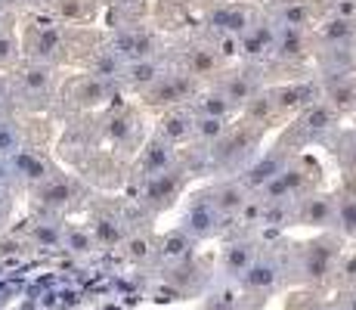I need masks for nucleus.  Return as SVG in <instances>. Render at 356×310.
<instances>
[{
    "label": "nucleus",
    "instance_id": "obj_1",
    "mask_svg": "<svg viewBox=\"0 0 356 310\" xmlns=\"http://www.w3.org/2000/svg\"><path fill=\"white\" fill-rule=\"evenodd\" d=\"M344 254V239L334 230H323V236L310 242H298L285 254V279L307 288H325L334 282V270Z\"/></svg>",
    "mask_w": 356,
    "mask_h": 310
},
{
    "label": "nucleus",
    "instance_id": "obj_2",
    "mask_svg": "<svg viewBox=\"0 0 356 310\" xmlns=\"http://www.w3.org/2000/svg\"><path fill=\"white\" fill-rule=\"evenodd\" d=\"M264 137V130L251 127V124H229L227 134L208 149V158L214 168H223V171H242L245 164L254 158L257 153V143Z\"/></svg>",
    "mask_w": 356,
    "mask_h": 310
},
{
    "label": "nucleus",
    "instance_id": "obj_3",
    "mask_svg": "<svg viewBox=\"0 0 356 310\" xmlns=\"http://www.w3.org/2000/svg\"><path fill=\"white\" fill-rule=\"evenodd\" d=\"M341 127V115L332 106H325L323 100L310 102L304 112L294 115L291 124V140H285V146H310V143H328V137Z\"/></svg>",
    "mask_w": 356,
    "mask_h": 310
},
{
    "label": "nucleus",
    "instance_id": "obj_4",
    "mask_svg": "<svg viewBox=\"0 0 356 310\" xmlns=\"http://www.w3.org/2000/svg\"><path fill=\"white\" fill-rule=\"evenodd\" d=\"M285 282V261L279 251H270V248H260L254 264L245 270V277L238 279L242 292L254 295V298H270L276 288H282Z\"/></svg>",
    "mask_w": 356,
    "mask_h": 310
},
{
    "label": "nucleus",
    "instance_id": "obj_5",
    "mask_svg": "<svg viewBox=\"0 0 356 310\" xmlns=\"http://www.w3.org/2000/svg\"><path fill=\"white\" fill-rule=\"evenodd\" d=\"M183 189H186V174H183V168H170V171H164V174L140 180V205L149 215H161V211H168L170 205L180 199Z\"/></svg>",
    "mask_w": 356,
    "mask_h": 310
},
{
    "label": "nucleus",
    "instance_id": "obj_6",
    "mask_svg": "<svg viewBox=\"0 0 356 310\" xmlns=\"http://www.w3.org/2000/svg\"><path fill=\"white\" fill-rule=\"evenodd\" d=\"M229 226V220L220 217V211L214 208L208 192H198L193 196L189 208L183 211V220H180V230L186 236H193L195 242H204V239H214V236H223V230Z\"/></svg>",
    "mask_w": 356,
    "mask_h": 310
},
{
    "label": "nucleus",
    "instance_id": "obj_7",
    "mask_svg": "<svg viewBox=\"0 0 356 310\" xmlns=\"http://www.w3.org/2000/svg\"><path fill=\"white\" fill-rule=\"evenodd\" d=\"M195 93H198V81L193 75H186L183 68H168L143 96L155 109H174V106H186Z\"/></svg>",
    "mask_w": 356,
    "mask_h": 310
},
{
    "label": "nucleus",
    "instance_id": "obj_8",
    "mask_svg": "<svg viewBox=\"0 0 356 310\" xmlns=\"http://www.w3.org/2000/svg\"><path fill=\"white\" fill-rule=\"evenodd\" d=\"M291 226H313V230H334V196L319 189L304 192L291 202Z\"/></svg>",
    "mask_w": 356,
    "mask_h": 310
},
{
    "label": "nucleus",
    "instance_id": "obj_9",
    "mask_svg": "<svg viewBox=\"0 0 356 310\" xmlns=\"http://www.w3.org/2000/svg\"><path fill=\"white\" fill-rule=\"evenodd\" d=\"M289 162H291V149L285 146V143H279V146H273L270 153L251 158V162L238 171V180L248 186V192H257V189H264Z\"/></svg>",
    "mask_w": 356,
    "mask_h": 310
},
{
    "label": "nucleus",
    "instance_id": "obj_10",
    "mask_svg": "<svg viewBox=\"0 0 356 310\" xmlns=\"http://www.w3.org/2000/svg\"><path fill=\"white\" fill-rule=\"evenodd\" d=\"M273 106H276L279 118H294L298 112H304L310 102L319 100V81H289V84H276L266 87Z\"/></svg>",
    "mask_w": 356,
    "mask_h": 310
},
{
    "label": "nucleus",
    "instance_id": "obj_11",
    "mask_svg": "<svg viewBox=\"0 0 356 310\" xmlns=\"http://www.w3.org/2000/svg\"><path fill=\"white\" fill-rule=\"evenodd\" d=\"M121 62H134V59H149V56H161V44L152 31L146 29H124L112 38V47Z\"/></svg>",
    "mask_w": 356,
    "mask_h": 310
},
{
    "label": "nucleus",
    "instance_id": "obj_12",
    "mask_svg": "<svg viewBox=\"0 0 356 310\" xmlns=\"http://www.w3.org/2000/svg\"><path fill=\"white\" fill-rule=\"evenodd\" d=\"M208 196H211V202H214V208L220 211V217L232 224V220L242 217V211L248 208V202H251L254 192H248V186L238 180V177H227V180L211 186Z\"/></svg>",
    "mask_w": 356,
    "mask_h": 310
},
{
    "label": "nucleus",
    "instance_id": "obj_13",
    "mask_svg": "<svg viewBox=\"0 0 356 310\" xmlns=\"http://www.w3.org/2000/svg\"><path fill=\"white\" fill-rule=\"evenodd\" d=\"M254 22H257V13H254V6H248V3H220L208 13V25L214 34L242 38Z\"/></svg>",
    "mask_w": 356,
    "mask_h": 310
},
{
    "label": "nucleus",
    "instance_id": "obj_14",
    "mask_svg": "<svg viewBox=\"0 0 356 310\" xmlns=\"http://www.w3.org/2000/svg\"><path fill=\"white\" fill-rule=\"evenodd\" d=\"M319 100H323L325 106H332L338 115L356 112V72L319 78Z\"/></svg>",
    "mask_w": 356,
    "mask_h": 310
},
{
    "label": "nucleus",
    "instance_id": "obj_15",
    "mask_svg": "<svg viewBox=\"0 0 356 310\" xmlns=\"http://www.w3.org/2000/svg\"><path fill=\"white\" fill-rule=\"evenodd\" d=\"M313 31H298V29H276V44H273V56L285 65H298L313 56Z\"/></svg>",
    "mask_w": 356,
    "mask_h": 310
},
{
    "label": "nucleus",
    "instance_id": "obj_16",
    "mask_svg": "<svg viewBox=\"0 0 356 310\" xmlns=\"http://www.w3.org/2000/svg\"><path fill=\"white\" fill-rule=\"evenodd\" d=\"M257 251H260L257 239H251V236L232 239V242L223 248V254H220V279L238 282V279L245 277V270L254 264Z\"/></svg>",
    "mask_w": 356,
    "mask_h": 310
},
{
    "label": "nucleus",
    "instance_id": "obj_17",
    "mask_svg": "<svg viewBox=\"0 0 356 310\" xmlns=\"http://www.w3.org/2000/svg\"><path fill=\"white\" fill-rule=\"evenodd\" d=\"M170 168H180V153H177L170 143L152 137V140L143 146V153H140V162H136V177H140V180H146V177L164 174V171H170Z\"/></svg>",
    "mask_w": 356,
    "mask_h": 310
},
{
    "label": "nucleus",
    "instance_id": "obj_18",
    "mask_svg": "<svg viewBox=\"0 0 356 310\" xmlns=\"http://www.w3.org/2000/svg\"><path fill=\"white\" fill-rule=\"evenodd\" d=\"M273 44H276V25L266 19H257L248 31L238 38V56L248 62H264L273 56Z\"/></svg>",
    "mask_w": 356,
    "mask_h": 310
},
{
    "label": "nucleus",
    "instance_id": "obj_19",
    "mask_svg": "<svg viewBox=\"0 0 356 310\" xmlns=\"http://www.w3.org/2000/svg\"><path fill=\"white\" fill-rule=\"evenodd\" d=\"M313 40H319L323 50H353L356 47V19L332 16L313 29Z\"/></svg>",
    "mask_w": 356,
    "mask_h": 310
},
{
    "label": "nucleus",
    "instance_id": "obj_20",
    "mask_svg": "<svg viewBox=\"0 0 356 310\" xmlns=\"http://www.w3.org/2000/svg\"><path fill=\"white\" fill-rule=\"evenodd\" d=\"M193 118H195V115L189 112L186 106L164 109L159 124H155V137L164 140V143H170L174 149H180L183 143L193 140Z\"/></svg>",
    "mask_w": 356,
    "mask_h": 310
},
{
    "label": "nucleus",
    "instance_id": "obj_21",
    "mask_svg": "<svg viewBox=\"0 0 356 310\" xmlns=\"http://www.w3.org/2000/svg\"><path fill=\"white\" fill-rule=\"evenodd\" d=\"M270 22L276 29H298V31H313L316 29V10L307 0H279L276 10L270 13Z\"/></svg>",
    "mask_w": 356,
    "mask_h": 310
},
{
    "label": "nucleus",
    "instance_id": "obj_22",
    "mask_svg": "<svg viewBox=\"0 0 356 310\" xmlns=\"http://www.w3.org/2000/svg\"><path fill=\"white\" fill-rule=\"evenodd\" d=\"M74 180L72 177H65V174H50L44 183H38L34 186V199H38V205L44 211H63L72 205V199H74Z\"/></svg>",
    "mask_w": 356,
    "mask_h": 310
},
{
    "label": "nucleus",
    "instance_id": "obj_23",
    "mask_svg": "<svg viewBox=\"0 0 356 310\" xmlns=\"http://www.w3.org/2000/svg\"><path fill=\"white\" fill-rule=\"evenodd\" d=\"M164 72H168V65H164V59H161V56L134 59V62H124V68H121V78H118V81H124L130 91L146 93L149 87H152Z\"/></svg>",
    "mask_w": 356,
    "mask_h": 310
},
{
    "label": "nucleus",
    "instance_id": "obj_24",
    "mask_svg": "<svg viewBox=\"0 0 356 310\" xmlns=\"http://www.w3.org/2000/svg\"><path fill=\"white\" fill-rule=\"evenodd\" d=\"M334 233L344 242L356 239V180L347 177V183L334 192Z\"/></svg>",
    "mask_w": 356,
    "mask_h": 310
},
{
    "label": "nucleus",
    "instance_id": "obj_25",
    "mask_svg": "<svg viewBox=\"0 0 356 310\" xmlns=\"http://www.w3.org/2000/svg\"><path fill=\"white\" fill-rule=\"evenodd\" d=\"M223 65H227V62L220 59L214 44H195V47H189L186 56H183V72L193 75L195 81H211L214 75L223 72Z\"/></svg>",
    "mask_w": 356,
    "mask_h": 310
},
{
    "label": "nucleus",
    "instance_id": "obj_26",
    "mask_svg": "<svg viewBox=\"0 0 356 310\" xmlns=\"http://www.w3.org/2000/svg\"><path fill=\"white\" fill-rule=\"evenodd\" d=\"M195 239L186 236V233L177 226V230H168L164 236L155 242V258L161 267H170V264H180V261H189L195 254Z\"/></svg>",
    "mask_w": 356,
    "mask_h": 310
},
{
    "label": "nucleus",
    "instance_id": "obj_27",
    "mask_svg": "<svg viewBox=\"0 0 356 310\" xmlns=\"http://www.w3.org/2000/svg\"><path fill=\"white\" fill-rule=\"evenodd\" d=\"M10 168H13V180H19L25 186H38L53 174L50 164L38 153H31V149H19L16 155H10Z\"/></svg>",
    "mask_w": 356,
    "mask_h": 310
},
{
    "label": "nucleus",
    "instance_id": "obj_28",
    "mask_svg": "<svg viewBox=\"0 0 356 310\" xmlns=\"http://www.w3.org/2000/svg\"><path fill=\"white\" fill-rule=\"evenodd\" d=\"M217 87H220V93L229 100V106L238 112V109H242L251 96L260 93V87H264V84H260L251 72H227L220 81H217Z\"/></svg>",
    "mask_w": 356,
    "mask_h": 310
},
{
    "label": "nucleus",
    "instance_id": "obj_29",
    "mask_svg": "<svg viewBox=\"0 0 356 310\" xmlns=\"http://www.w3.org/2000/svg\"><path fill=\"white\" fill-rule=\"evenodd\" d=\"M19 91L25 100H47L53 91V68L47 62H29L19 75Z\"/></svg>",
    "mask_w": 356,
    "mask_h": 310
},
{
    "label": "nucleus",
    "instance_id": "obj_30",
    "mask_svg": "<svg viewBox=\"0 0 356 310\" xmlns=\"http://www.w3.org/2000/svg\"><path fill=\"white\" fill-rule=\"evenodd\" d=\"M87 230L93 233V239H97L99 248H121V242L130 236L127 220L118 217V215H97Z\"/></svg>",
    "mask_w": 356,
    "mask_h": 310
},
{
    "label": "nucleus",
    "instance_id": "obj_31",
    "mask_svg": "<svg viewBox=\"0 0 356 310\" xmlns=\"http://www.w3.org/2000/svg\"><path fill=\"white\" fill-rule=\"evenodd\" d=\"M238 112H242V121L245 124H251V127H257V130H266L273 121H279V112H276V106H273L266 87H260V93L251 96V100L245 102Z\"/></svg>",
    "mask_w": 356,
    "mask_h": 310
},
{
    "label": "nucleus",
    "instance_id": "obj_32",
    "mask_svg": "<svg viewBox=\"0 0 356 310\" xmlns=\"http://www.w3.org/2000/svg\"><path fill=\"white\" fill-rule=\"evenodd\" d=\"M193 115H208V118H232L236 109L229 106V100L220 93V87H204L193 96Z\"/></svg>",
    "mask_w": 356,
    "mask_h": 310
},
{
    "label": "nucleus",
    "instance_id": "obj_33",
    "mask_svg": "<svg viewBox=\"0 0 356 310\" xmlns=\"http://www.w3.org/2000/svg\"><path fill=\"white\" fill-rule=\"evenodd\" d=\"M328 146H332L334 158L344 164L347 177L356 180V127H338L332 137H328Z\"/></svg>",
    "mask_w": 356,
    "mask_h": 310
},
{
    "label": "nucleus",
    "instance_id": "obj_34",
    "mask_svg": "<svg viewBox=\"0 0 356 310\" xmlns=\"http://www.w3.org/2000/svg\"><path fill=\"white\" fill-rule=\"evenodd\" d=\"M31 245L40 251H59L63 248V224L59 220H38L29 233Z\"/></svg>",
    "mask_w": 356,
    "mask_h": 310
},
{
    "label": "nucleus",
    "instance_id": "obj_35",
    "mask_svg": "<svg viewBox=\"0 0 356 310\" xmlns=\"http://www.w3.org/2000/svg\"><path fill=\"white\" fill-rule=\"evenodd\" d=\"M227 127H229L227 118H208V115H195V118H193V140L198 143V146L211 149L223 134H227Z\"/></svg>",
    "mask_w": 356,
    "mask_h": 310
},
{
    "label": "nucleus",
    "instance_id": "obj_36",
    "mask_svg": "<svg viewBox=\"0 0 356 310\" xmlns=\"http://www.w3.org/2000/svg\"><path fill=\"white\" fill-rule=\"evenodd\" d=\"M63 248L68 254H78V258H87V254L97 251V239H93V233L87 230V226H74L68 224L63 226Z\"/></svg>",
    "mask_w": 356,
    "mask_h": 310
},
{
    "label": "nucleus",
    "instance_id": "obj_37",
    "mask_svg": "<svg viewBox=\"0 0 356 310\" xmlns=\"http://www.w3.org/2000/svg\"><path fill=\"white\" fill-rule=\"evenodd\" d=\"M323 288H304L285 298V310H341L334 298H323Z\"/></svg>",
    "mask_w": 356,
    "mask_h": 310
},
{
    "label": "nucleus",
    "instance_id": "obj_38",
    "mask_svg": "<svg viewBox=\"0 0 356 310\" xmlns=\"http://www.w3.org/2000/svg\"><path fill=\"white\" fill-rule=\"evenodd\" d=\"M121 248H124L130 264H149V261L155 258V242H152V236H146V233L130 230V236L121 242Z\"/></svg>",
    "mask_w": 356,
    "mask_h": 310
},
{
    "label": "nucleus",
    "instance_id": "obj_39",
    "mask_svg": "<svg viewBox=\"0 0 356 310\" xmlns=\"http://www.w3.org/2000/svg\"><path fill=\"white\" fill-rule=\"evenodd\" d=\"M34 50H38V62H47V65H50V62L59 59V53H63V34L56 29H44L38 34Z\"/></svg>",
    "mask_w": 356,
    "mask_h": 310
},
{
    "label": "nucleus",
    "instance_id": "obj_40",
    "mask_svg": "<svg viewBox=\"0 0 356 310\" xmlns=\"http://www.w3.org/2000/svg\"><path fill=\"white\" fill-rule=\"evenodd\" d=\"M22 149V130L13 118H0V158H10Z\"/></svg>",
    "mask_w": 356,
    "mask_h": 310
},
{
    "label": "nucleus",
    "instance_id": "obj_41",
    "mask_svg": "<svg viewBox=\"0 0 356 310\" xmlns=\"http://www.w3.org/2000/svg\"><path fill=\"white\" fill-rule=\"evenodd\" d=\"M332 286L334 288H350V286H356V248H350V251L341 254Z\"/></svg>",
    "mask_w": 356,
    "mask_h": 310
},
{
    "label": "nucleus",
    "instance_id": "obj_42",
    "mask_svg": "<svg viewBox=\"0 0 356 310\" xmlns=\"http://www.w3.org/2000/svg\"><path fill=\"white\" fill-rule=\"evenodd\" d=\"M149 298L155 301V304H177V301H186L189 295L183 292V288H177L174 282H168V279H159L152 286V292H149Z\"/></svg>",
    "mask_w": 356,
    "mask_h": 310
},
{
    "label": "nucleus",
    "instance_id": "obj_43",
    "mask_svg": "<svg viewBox=\"0 0 356 310\" xmlns=\"http://www.w3.org/2000/svg\"><path fill=\"white\" fill-rule=\"evenodd\" d=\"M106 130H108V140L112 143H127L130 137H134V118H130V115H115Z\"/></svg>",
    "mask_w": 356,
    "mask_h": 310
},
{
    "label": "nucleus",
    "instance_id": "obj_44",
    "mask_svg": "<svg viewBox=\"0 0 356 310\" xmlns=\"http://www.w3.org/2000/svg\"><path fill=\"white\" fill-rule=\"evenodd\" d=\"M214 50L220 53V59H236L238 56V38H232V34H214Z\"/></svg>",
    "mask_w": 356,
    "mask_h": 310
},
{
    "label": "nucleus",
    "instance_id": "obj_45",
    "mask_svg": "<svg viewBox=\"0 0 356 310\" xmlns=\"http://www.w3.org/2000/svg\"><path fill=\"white\" fill-rule=\"evenodd\" d=\"M334 301L341 304V310H356V286L338 288V292H334Z\"/></svg>",
    "mask_w": 356,
    "mask_h": 310
},
{
    "label": "nucleus",
    "instance_id": "obj_46",
    "mask_svg": "<svg viewBox=\"0 0 356 310\" xmlns=\"http://www.w3.org/2000/svg\"><path fill=\"white\" fill-rule=\"evenodd\" d=\"M10 208H13V192L10 186H0V220L10 217Z\"/></svg>",
    "mask_w": 356,
    "mask_h": 310
},
{
    "label": "nucleus",
    "instance_id": "obj_47",
    "mask_svg": "<svg viewBox=\"0 0 356 310\" xmlns=\"http://www.w3.org/2000/svg\"><path fill=\"white\" fill-rule=\"evenodd\" d=\"M115 3H118L121 10H127V13H143L146 10V0H115Z\"/></svg>",
    "mask_w": 356,
    "mask_h": 310
},
{
    "label": "nucleus",
    "instance_id": "obj_48",
    "mask_svg": "<svg viewBox=\"0 0 356 310\" xmlns=\"http://www.w3.org/2000/svg\"><path fill=\"white\" fill-rule=\"evenodd\" d=\"M13 183V168H10V158H0V186H10Z\"/></svg>",
    "mask_w": 356,
    "mask_h": 310
},
{
    "label": "nucleus",
    "instance_id": "obj_49",
    "mask_svg": "<svg viewBox=\"0 0 356 310\" xmlns=\"http://www.w3.org/2000/svg\"><path fill=\"white\" fill-rule=\"evenodd\" d=\"M202 310H251V307H220V304H204Z\"/></svg>",
    "mask_w": 356,
    "mask_h": 310
},
{
    "label": "nucleus",
    "instance_id": "obj_50",
    "mask_svg": "<svg viewBox=\"0 0 356 310\" xmlns=\"http://www.w3.org/2000/svg\"><path fill=\"white\" fill-rule=\"evenodd\" d=\"M3 102H6V84H3V78H0V109H3Z\"/></svg>",
    "mask_w": 356,
    "mask_h": 310
}]
</instances>
